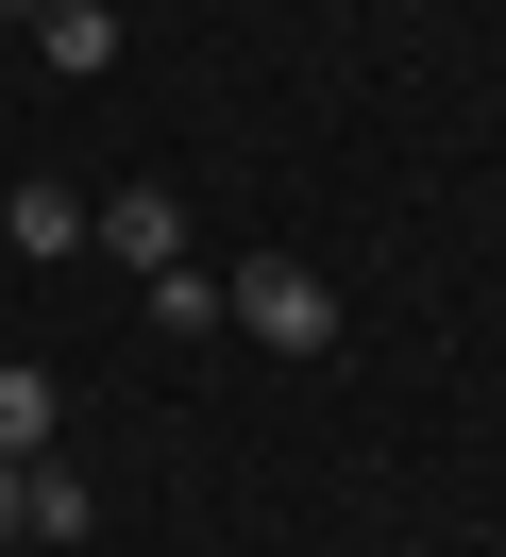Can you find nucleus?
Returning <instances> with one entry per match:
<instances>
[{
    "label": "nucleus",
    "instance_id": "nucleus-1",
    "mask_svg": "<svg viewBox=\"0 0 506 557\" xmlns=\"http://www.w3.org/2000/svg\"><path fill=\"white\" fill-rule=\"evenodd\" d=\"M220 305H236V338H254V355H337V287L304 271V253H254V271H220Z\"/></svg>",
    "mask_w": 506,
    "mask_h": 557
},
{
    "label": "nucleus",
    "instance_id": "nucleus-2",
    "mask_svg": "<svg viewBox=\"0 0 506 557\" xmlns=\"http://www.w3.org/2000/svg\"><path fill=\"white\" fill-rule=\"evenodd\" d=\"M85 237L119 253L135 287H152V271H186V203H169V186H119V203H85Z\"/></svg>",
    "mask_w": 506,
    "mask_h": 557
},
{
    "label": "nucleus",
    "instance_id": "nucleus-3",
    "mask_svg": "<svg viewBox=\"0 0 506 557\" xmlns=\"http://www.w3.org/2000/svg\"><path fill=\"white\" fill-rule=\"evenodd\" d=\"M0 237H17L34 271H51V253H85V186H51V170H17V186H0Z\"/></svg>",
    "mask_w": 506,
    "mask_h": 557
},
{
    "label": "nucleus",
    "instance_id": "nucleus-4",
    "mask_svg": "<svg viewBox=\"0 0 506 557\" xmlns=\"http://www.w3.org/2000/svg\"><path fill=\"white\" fill-rule=\"evenodd\" d=\"M51 440H67V388L34 372V355H0V473H34Z\"/></svg>",
    "mask_w": 506,
    "mask_h": 557
},
{
    "label": "nucleus",
    "instance_id": "nucleus-5",
    "mask_svg": "<svg viewBox=\"0 0 506 557\" xmlns=\"http://www.w3.org/2000/svg\"><path fill=\"white\" fill-rule=\"evenodd\" d=\"M34 51H51L67 85H101V69H119V0H51V17H34Z\"/></svg>",
    "mask_w": 506,
    "mask_h": 557
},
{
    "label": "nucleus",
    "instance_id": "nucleus-6",
    "mask_svg": "<svg viewBox=\"0 0 506 557\" xmlns=\"http://www.w3.org/2000/svg\"><path fill=\"white\" fill-rule=\"evenodd\" d=\"M85 473H67V456H34V473H17V541H85Z\"/></svg>",
    "mask_w": 506,
    "mask_h": 557
},
{
    "label": "nucleus",
    "instance_id": "nucleus-7",
    "mask_svg": "<svg viewBox=\"0 0 506 557\" xmlns=\"http://www.w3.org/2000/svg\"><path fill=\"white\" fill-rule=\"evenodd\" d=\"M135 305H152V338H202V321H236V305H220V271H202V253H186V271H152V287H135Z\"/></svg>",
    "mask_w": 506,
    "mask_h": 557
},
{
    "label": "nucleus",
    "instance_id": "nucleus-8",
    "mask_svg": "<svg viewBox=\"0 0 506 557\" xmlns=\"http://www.w3.org/2000/svg\"><path fill=\"white\" fill-rule=\"evenodd\" d=\"M0 541H17V473H0Z\"/></svg>",
    "mask_w": 506,
    "mask_h": 557
}]
</instances>
